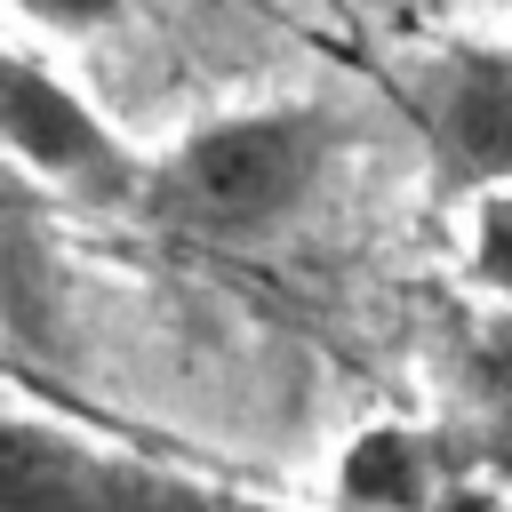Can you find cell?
<instances>
[{
  "label": "cell",
  "mask_w": 512,
  "mask_h": 512,
  "mask_svg": "<svg viewBox=\"0 0 512 512\" xmlns=\"http://www.w3.org/2000/svg\"><path fill=\"white\" fill-rule=\"evenodd\" d=\"M32 24H48V32H104L128 0H16Z\"/></svg>",
  "instance_id": "obj_8"
},
{
  "label": "cell",
  "mask_w": 512,
  "mask_h": 512,
  "mask_svg": "<svg viewBox=\"0 0 512 512\" xmlns=\"http://www.w3.org/2000/svg\"><path fill=\"white\" fill-rule=\"evenodd\" d=\"M0 512H264L160 456L88 440L48 416H0Z\"/></svg>",
  "instance_id": "obj_2"
},
{
  "label": "cell",
  "mask_w": 512,
  "mask_h": 512,
  "mask_svg": "<svg viewBox=\"0 0 512 512\" xmlns=\"http://www.w3.org/2000/svg\"><path fill=\"white\" fill-rule=\"evenodd\" d=\"M416 128L440 152L448 184H472L480 200L512 184V48H464L440 56L416 80Z\"/></svg>",
  "instance_id": "obj_4"
},
{
  "label": "cell",
  "mask_w": 512,
  "mask_h": 512,
  "mask_svg": "<svg viewBox=\"0 0 512 512\" xmlns=\"http://www.w3.org/2000/svg\"><path fill=\"white\" fill-rule=\"evenodd\" d=\"M0 160L48 176V184H72L88 200H136L152 192V168L104 128V112L64 88L48 64L0 48Z\"/></svg>",
  "instance_id": "obj_3"
},
{
  "label": "cell",
  "mask_w": 512,
  "mask_h": 512,
  "mask_svg": "<svg viewBox=\"0 0 512 512\" xmlns=\"http://www.w3.org/2000/svg\"><path fill=\"white\" fill-rule=\"evenodd\" d=\"M472 456L512 464V312H496L464 352V432Z\"/></svg>",
  "instance_id": "obj_6"
},
{
  "label": "cell",
  "mask_w": 512,
  "mask_h": 512,
  "mask_svg": "<svg viewBox=\"0 0 512 512\" xmlns=\"http://www.w3.org/2000/svg\"><path fill=\"white\" fill-rule=\"evenodd\" d=\"M472 464L480 456L448 432L368 424L336 464V496H344V512H448L464 496Z\"/></svg>",
  "instance_id": "obj_5"
},
{
  "label": "cell",
  "mask_w": 512,
  "mask_h": 512,
  "mask_svg": "<svg viewBox=\"0 0 512 512\" xmlns=\"http://www.w3.org/2000/svg\"><path fill=\"white\" fill-rule=\"evenodd\" d=\"M472 280L512 312V192H488L480 200V224H472Z\"/></svg>",
  "instance_id": "obj_7"
},
{
  "label": "cell",
  "mask_w": 512,
  "mask_h": 512,
  "mask_svg": "<svg viewBox=\"0 0 512 512\" xmlns=\"http://www.w3.org/2000/svg\"><path fill=\"white\" fill-rule=\"evenodd\" d=\"M328 160H336L328 112H304V104L232 112L192 128L168 160H152L144 200L200 240H264L312 208V192L328 184Z\"/></svg>",
  "instance_id": "obj_1"
}]
</instances>
